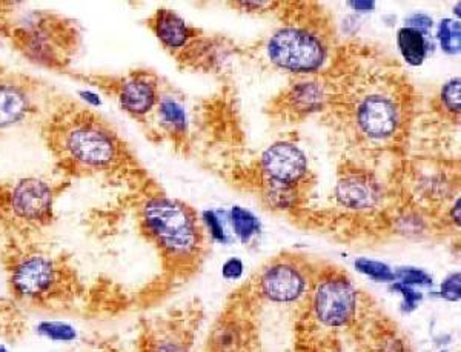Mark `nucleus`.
Masks as SVG:
<instances>
[{
    "label": "nucleus",
    "instance_id": "obj_1",
    "mask_svg": "<svg viewBox=\"0 0 461 352\" xmlns=\"http://www.w3.org/2000/svg\"><path fill=\"white\" fill-rule=\"evenodd\" d=\"M50 145L66 170L103 172L122 159L115 134L85 108L61 111L50 123Z\"/></svg>",
    "mask_w": 461,
    "mask_h": 352
},
{
    "label": "nucleus",
    "instance_id": "obj_2",
    "mask_svg": "<svg viewBox=\"0 0 461 352\" xmlns=\"http://www.w3.org/2000/svg\"><path fill=\"white\" fill-rule=\"evenodd\" d=\"M140 220L148 237L172 260H186L199 252L202 232L197 217L183 203L155 195L145 200Z\"/></svg>",
    "mask_w": 461,
    "mask_h": 352
},
{
    "label": "nucleus",
    "instance_id": "obj_3",
    "mask_svg": "<svg viewBox=\"0 0 461 352\" xmlns=\"http://www.w3.org/2000/svg\"><path fill=\"white\" fill-rule=\"evenodd\" d=\"M9 37L17 50L33 63L63 68L70 63L77 34L61 17L31 11L9 26Z\"/></svg>",
    "mask_w": 461,
    "mask_h": 352
},
{
    "label": "nucleus",
    "instance_id": "obj_4",
    "mask_svg": "<svg viewBox=\"0 0 461 352\" xmlns=\"http://www.w3.org/2000/svg\"><path fill=\"white\" fill-rule=\"evenodd\" d=\"M54 185L38 177H25L0 187V216L17 229H42L53 222Z\"/></svg>",
    "mask_w": 461,
    "mask_h": 352
},
{
    "label": "nucleus",
    "instance_id": "obj_5",
    "mask_svg": "<svg viewBox=\"0 0 461 352\" xmlns=\"http://www.w3.org/2000/svg\"><path fill=\"white\" fill-rule=\"evenodd\" d=\"M11 292L21 300L42 303L62 289V266L43 252H25L13 259L8 271Z\"/></svg>",
    "mask_w": 461,
    "mask_h": 352
},
{
    "label": "nucleus",
    "instance_id": "obj_6",
    "mask_svg": "<svg viewBox=\"0 0 461 352\" xmlns=\"http://www.w3.org/2000/svg\"><path fill=\"white\" fill-rule=\"evenodd\" d=\"M266 50L274 65L299 74L317 73L328 57V46L323 37L301 26L279 29L271 37Z\"/></svg>",
    "mask_w": 461,
    "mask_h": 352
},
{
    "label": "nucleus",
    "instance_id": "obj_7",
    "mask_svg": "<svg viewBox=\"0 0 461 352\" xmlns=\"http://www.w3.org/2000/svg\"><path fill=\"white\" fill-rule=\"evenodd\" d=\"M357 289L343 274L323 277L312 296L314 316L323 326L343 328L357 316Z\"/></svg>",
    "mask_w": 461,
    "mask_h": 352
},
{
    "label": "nucleus",
    "instance_id": "obj_8",
    "mask_svg": "<svg viewBox=\"0 0 461 352\" xmlns=\"http://www.w3.org/2000/svg\"><path fill=\"white\" fill-rule=\"evenodd\" d=\"M308 274L299 263L279 259L269 263L259 276L260 294L269 301L294 303L308 292Z\"/></svg>",
    "mask_w": 461,
    "mask_h": 352
},
{
    "label": "nucleus",
    "instance_id": "obj_9",
    "mask_svg": "<svg viewBox=\"0 0 461 352\" xmlns=\"http://www.w3.org/2000/svg\"><path fill=\"white\" fill-rule=\"evenodd\" d=\"M261 171L271 185L292 188L308 172V159L297 145L279 142L263 152Z\"/></svg>",
    "mask_w": 461,
    "mask_h": 352
},
{
    "label": "nucleus",
    "instance_id": "obj_10",
    "mask_svg": "<svg viewBox=\"0 0 461 352\" xmlns=\"http://www.w3.org/2000/svg\"><path fill=\"white\" fill-rule=\"evenodd\" d=\"M401 123V113L392 97L374 93L357 106V125L361 133L375 140L389 139Z\"/></svg>",
    "mask_w": 461,
    "mask_h": 352
},
{
    "label": "nucleus",
    "instance_id": "obj_11",
    "mask_svg": "<svg viewBox=\"0 0 461 352\" xmlns=\"http://www.w3.org/2000/svg\"><path fill=\"white\" fill-rule=\"evenodd\" d=\"M37 88L19 76L0 74V131L25 122L37 111Z\"/></svg>",
    "mask_w": 461,
    "mask_h": 352
},
{
    "label": "nucleus",
    "instance_id": "obj_12",
    "mask_svg": "<svg viewBox=\"0 0 461 352\" xmlns=\"http://www.w3.org/2000/svg\"><path fill=\"white\" fill-rule=\"evenodd\" d=\"M117 100L126 114L143 117L159 103L157 83L150 74H130L117 85Z\"/></svg>",
    "mask_w": 461,
    "mask_h": 352
},
{
    "label": "nucleus",
    "instance_id": "obj_13",
    "mask_svg": "<svg viewBox=\"0 0 461 352\" xmlns=\"http://www.w3.org/2000/svg\"><path fill=\"white\" fill-rule=\"evenodd\" d=\"M151 26L157 38L168 50H182L192 38V29L171 9H159L152 17Z\"/></svg>",
    "mask_w": 461,
    "mask_h": 352
},
{
    "label": "nucleus",
    "instance_id": "obj_14",
    "mask_svg": "<svg viewBox=\"0 0 461 352\" xmlns=\"http://www.w3.org/2000/svg\"><path fill=\"white\" fill-rule=\"evenodd\" d=\"M337 197L349 209H369L380 199L378 187L365 175H351L338 183Z\"/></svg>",
    "mask_w": 461,
    "mask_h": 352
},
{
    "label": "nucleus",
    "instance_id": "obj_15",
    "mask_svg": "<svg viewBox=\"0 0 461 352\" xmlns=\"http://www.w3.org/2000/svg\"><path fill=\"white\" fill-rule=\"evenodd\" d=\"M244 345H247V332L237 321H223L212 332V352H240Z\"/></svg>",
    "mask_w": 461,
    "mask_h": 352
},
{
    "label": "nucleus",
    "instance_id": "obj_16",
    "mask_svg": "<svg viewBox=\"0 0 461 352\" xmlns=\"http://www.w3.org/2000/svg\"><path fill=\"white\" fill-rule=\"evenodd\" d=\"M397 43L401 56L409 65L418 66L425 62L428 54V41L425 34L418 29L403 26L397 34Z\"/></svg>",
    "mask_w": 461,
    "mask_h": 352
},
{
    "label": "nucleus",
    "instance_id": "obj_17",
    "mask_svg": "<svg viewBox=\"0 0 461 352\" xmlns=\"http://www.w3.org/2000/svg\"><path fill=\"white\" fill-rule=\"evenodd\" d=\"M36 334L54 343H73L78 337V331L68 321L42 320L36 325Z\"/></svg>",
    "mask_w": 461,
    "mask_h": 352
},
{
    "label": "nucleus",
    "instance_id": "obj_18",
    "mask_svg": "<svg viewBox=\"0 0 461 352\" xmlns=\"http://www.w3.org/2000/svg\"><path fill=\"white\" fill-rule=\"evenodd\" d=\"M157 111H159L160 122L171 133H183L186 130V113L182 105L171 99V97H163L157 103Z\"/></svg>",
    "mask_w": 461,
    "mask_h": 352
},
{
    "label": "nucleus",
    "instance_id": "obj_19",
    "mask_svg": "<svg viewBox=\"0 0 461 352\" xmlns=\"http://www.w3.org/2000/svg\"><path fill=\"white\" fill-rule=\"evenodd\" d=\"M231 222L235 236H237L243 243L249 242L252 237H256L260 231V222L254 216L252 212L243 209L240 207H234L231 209Z\"/></svg>",
    "mask_w": 461,
    "mask_h": 352
},
{
    "label": "nucleus",
    "instance_id": "obj_20",
    "mask_svg": "<svg viewBox=\"0 0 461 352\" xmlns=\"http://www.w3.org/2000/svg\"><path fill=\"white\" fill-rule=\"evenodd\" d=\"M460 22L454 19H445L438 26V41L443 51L447 54L460 53Z\"/></svg>",
    "mask_w": 461,
    "mask_h": 352
},
{
    "label": "nucleus",
    "instance_id": "obj_21",
    "mask_svg": "<svg viewBox=\"0 0 461 352\" xmlns=\"http://www.w3.org/2000/svg\"><path fill=\"white\" fill-rule=\"evenodd\" d=\"M356 268L365 274L366 277L375 280V281H394L395 272L392 271L386 263L369 260V259H358L356 262Z\"/></svg>",
    "mask_w": 461,
    "mask_h": 352
},
{
    "label": "nucleus",
    "instance_id": "obj_22",
    "mask_svg": "<svg viewBox=\"0 0 461 352\" xmlns=\"http://www.w3.org/2000/svg\"><path fill=\"white\" fill-rule=\"evenodd\" d=\"M395 279H398L400 283H403V285H408V286L432 285V277H430L423 269H418V268H400L395 272Z\"/></svg>",
    "mask_w": 461,
    "mask_h": 352
},
{
    "label": "nucleus",
    "instance_id": "obj_23",
    "mask_svg": "<svg viewBox=\"0 0 461 352\" xmlns=\"http://www.w3.org/2000/svg\"><path fill=\"white\" fill-rule=\"evenodd\" d=\"M441 103L446 111L452 114H460V79L449 81L443 90H441Z\"/></svg>",
    "mask_w": 461,
    "mask_h": 352
},
{
    "label": "nucleus",
    "instance_id": "obj_24",
    "mask_svg": "<svg viewBox=\"0 0 461 352\" xmlns=\"http://www.w3.org/2000/svg\"><path fill=\"white\" fill-rule=\"evenodd\" d=\"M461 296V285H460V272L450 274L441 283V297L449 301H458Z\"/></svg>",
    "mask_w": 461,
    "mask_h": 352
},
{
    "label": "nucleus",
    "instance_id": "obj_25",
    "mask_svg": "<svg viewBox=\"0 0 461 352\" xmlns=\"http://www.w3.org/2000/svg\"><path fill=\"white\" fill-rule=\"evenodd\" d=\"M392 289L400 292L401 297H403V305H405L406 311H414L418 306L421 299H423L421 292L415 291L412 286L403 285V283H395V285L392 286Z\"/></svg>",
    "mask_w": 461,
    "mask_h": 352
},
{
    "label": "nucleus",
    "instance_id": "obj_26",
    "mask_svg": "<svg viewBox=\"0 0 461 352\" xmlns=\"http://www.w3.org/2000/svg\"><path fill=\"white\" fill-rule=\"evenodd\" d=\"M203 219H204L206 227H208L209 231H211V236L215 240H219V242L227 240V237H224V231H223L222 223H220V220L217 217V214H215L214 211H206L203 214Z\"/></svg>",
    "mask_w": 461,
    "mask_h": 352
},
{
    "label": "nucleus",
    "instance_id": "obj_27",
    "mask_svg": "<svg viewBox=\"0 0 461 352\" xmlns=\"http://www.w3.org/2000/svg\"><path fill=\"white\" fill-rule=\"evenodd\" d=\"M148 352H188V349H186L185 345H182L177 340L163 338V340H155L148 348Z\"/></svg>",
    "mask_w": 461,
    "mask_h": 352
},
{
    "label": "nucleus",
    "instance_id": "obj_28",
    "mask_svg": "<svg viewBox=\"0 0 461 352\" xmlns=\"http://www.w3.org/2000/svg\"><path fill=\"white\" fill-rule=\"evenodd\" d=\"M222 276L227 280H237L243 276V262L237 257H232L224 262L222 268Z\"/></svg>",
    "mask_w": 461,
    "mask_h": 352
},
{
    "label": "nucleus",
    "instance_id": "obj_29",
    "mask_svg": "<svg viewBox=\"0 0 461 352\" xmlns=\"http://www.w3.org/2000/svg\"><path fill=\"white\" fill-rule=\"evenodd\" d=\"M406 26L409 28H414V29H418V31H421L425 34L426 29L429 28H432V19L425 16V14H414V16H410L408 21H406Z\"/></svg>",
    "mask_w": 461,
    "mask_h": 352
},
{
    "label": "nucleus",
    "instance_id": "obj_30",
    "mask_svg": "<svg viewBox=\"0 0 461 352\" xmlns=\"http://www.w3.org/2000/svg\"><path fill=\"white\" fill-rule=\"evenodd\" d=\"M78 99H81L82 102H85L86 105L94 106V108H97V106L102 105L100 95L97 93H94V91H90V90H81V91H78Z\"/></svg>",
    "mask_w": 461,
    "mask_h": 352
},
{
    "label": "nucleus",
    "instance_id": "obj_31",
    "mask_svg": "<svg viewBox=\"0 0 461 352\" xmlns=\"http://www.w3.org/2000/svg\"><path fill=\"white\" fill-rule=\"evenodd\" d=\"M351 6L356 9V11H371V9L375 8L374 2H354Z\"/></svg>",
    "mask_w": 461,
    "mask_h": 352
},
{
    "label": "nucleus",
    "instance_id": "obj_32",
    "mask_svg": "<svg viewBox=\"0 0 461 352\" xmlns=\"http://www.w3.org/2000/svg\"><path fill=\"white\" fill-rule=\"evenodd\" d=\"M0 352H9L5 345H0Z\"/></svg>",
    "mask_w": 461,
    "mask_h": 352
}]
</instances>
